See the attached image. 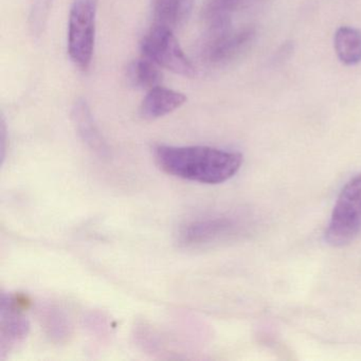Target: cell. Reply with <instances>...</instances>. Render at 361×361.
Segmentation results:
<instances>
[{"label":"cell","mask_w":361,"mask_h":361,"mask_svg":"<svg viewBox=\"0 0 361 361\" xmlns=\"http://www.w3.org/2000/svg\"><path fill=\"white\" fill-rule=\"evenodd\" d=\"M18 302L11 295H1L0 353L3 357L28 335L29 322Z\"/></svg>","instance_id":"7"},{"label":"cell","mask_w":361,"mask_h":361,"mask_svg":"<svg viewBox=\"0 0 361 361\" xmlns=\"http://www.w3.org/2000/svg\"><path fill=\"white\" fill-rule=\"evenodd\" d=\"M158 67L155 62L142 56L128 65L126 77L134 87L151 90L160 86L162 81V73Z\"/></svg>","instance_id":"13"},{"label":"cell","mask_w":361,"mask_h":361,"mask_svg":"<svg viewBox=\"0 0 361 361\" xmlns=\"http://www.w3.org/2000/svg\"><path fill=\"white\" fill-rule=\"evenodd\" d=\"M143 56L176 75L192 78L195 67L181 49L173 30L153 25L141 42Z\"/></svg>","instance_id":"4"},{"label":"cell","mask_w":361,"mask_h":361,"mask_svg":"<svg viewBox=\"0 0 361 361\" xmlns=\"http://www.w3.org/2000/svg\"><path fill=\"white\" fill-rule=\"evenodd\" d=\"M187 97L181 92L157 86L149 90L140 106V115L143 119L155 120L164 117L183 106Z\"/></svg>","instance_id":"9"},{"label":"cell","mask_w":361,"mask_h":361,"mask_svg":"<svg viewBox=\"0 0 361 361\" xmlns=\"http://www.w3.org/2000/svg\"><path fill=\"white\" fill-rule=\"evenodd\" d=\"M361 232V173L340 192L325 232V240L336 247L352 243Z\"/></svg>","instance_id":"2"},{"label":"cell","mask_w":361,"mask_h":361,"mask_svg":"<svg viewBox=\"0 0 361 361\" xmlns=\"http://www.w3.org/2000/svg\"><path fill=\"white\" fill-rule=\"evenodd\" d=\"M192 0H152L153 25L174 31L189 18Z\"/></svg>","instance_id":"11"},{"label":"cell","mask_w":361,"mask_h":361,"mask_svg":"<svg viewBox=\"0 0 361 361\" xmlns=\"http://www.w3.org/2000/svg\"><path fill=\"white\" fill-rule=\"evenodd\" d=\"M253 0H207L202 9L206 33L231 28L232 14L248 7Z\"/></svg>","instance_id":"10"},{"label":"cell","mask_w":361,"mask_h":361,"mask_svg":"<svg viewBox=\"0 0 361 361\" xmlns=\"http://www.w3.org/2000/svg\"><path fill=\"white\" fill-rule=\"evenodd\" d=\"M336 54L348 66L361 63V31L353 27H340L334 37Z\"/></svg>","instance_id":"12"},{"label":"cell","mask_w":361,"mask_h":361,"mask_svg":"<svg viewBox=\"0 0 361 361\" xmlns=\"http://www.w3.org/2000/svg\"><path fill=\"white\" fill-rule=\"evenodd\" d=\"M251 29L233 28L216 33H206L202 42V54L211 64H223L235 58L251 41Z\"/></svg>","instance_id":"6"},{"label":"cell","mask_w":361,"mask_h":361,"mask_svg":"<svg viewBox=\"0 0 361 361\" xmlns=\"http://www.w3.org/2000/svg\"><path fill=\"white\" fill-rule=\"evenodd\" d=\"M154 156L166 174L206 185L229 180L243 164L242 154L210 147L158 145Z\"/></svg>","instance_id":"1"},{"label":"cell","mask_w":361,"mask_h":361,"mask_svg":"<svg viewBox=\"0 0 361 361\" xmlns=\"http://www.w3.org/2000/svg\"><path fill=\"white\" fill-rule=\"evenodd\" d=\"M238 225L231 217H202L183 224L178 230L177 242L185 249H202L230 238Z\"/></svg>","instance_id":"5"},{"label":"cell","mask_w":361,"mask_h":361,"mask_svg":"<svg viewBox=\"0 0 361 361\" xmlns=\"http://www.w3.org/2000/svg\"><path fill=\"white\" fill-rule=\"evenodd\" d=\"M52 0H35L32 11H31V23L35 32H39L45 26L46 20L50 11Z\"/></svg>","instance_id":"14"},{"label":"cell","mask_w":361,"mask_h":361,"mask_svg":"<svg viewBox=\"0 0 361 361\" xmlns=\"http://www.w3.org/2000/svg\"><path fill=\"white\" fill-rule=\"evenodd\" d=\"M98 0H73L69 12L68 54L73 64L87 71L96 41Z\"/></svg>","instance_id":"3"},{"label":"cell","mask_w":361,"mask_h":361,"mask_svg":"<svg viewBox=\"0 0 361 361\" xmlns=\"http://www.w3.org/2000/svg\"><path fill=\"white\" fill-rule=\"evenodd\" d=\"M71 115L75 130L82 141L97 155L107 157L109 154V147L94 122L86 101L83 99L75 101Z\"/></svg>","instance_id":"8"}]
</instances>
